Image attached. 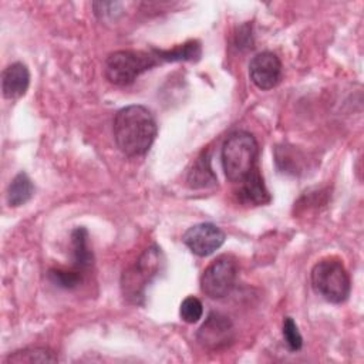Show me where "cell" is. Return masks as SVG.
<instances>
[{
  "label": "cell",
  "instance_id": "8",
  "mask_svg": "<svg viewBox=\"0 0 364 364\" xmlns=\"http://www.w3.org/2000/svg\"><path fill=\"white\" fill-rule=\"evenodd\" d=\"M225 232L209 222L191 226L182 236L185 246L196 256L205 257L218 250L225 242Z\"/></svg>",
  "mask_w": 364,
  "mask_h": 364
},
{
  "label": "cell",
  "instance_id": "6",
  "mask_svg": "<svg viewBox=\"0 0 364 364\" xmlns=\"http://www.w3.org/2000/svg\"><path fill=\"white\" fill-rule=\"evenodd\" d=\"M237 279V263L232 256L216 257L200 276V290L210 299H222L235 287Z\"/></svg>",
  "mask_w": 364,
  "mask_h": 364
},
{
  "label": "cell",
  "instance_id": "13",
  "mask_svg": "<svg viewBox=\"0 0 364 364\" xmlns=\"http://www.w3.org/2000/svg\"><path fill=\"white\" fill-rule=\"evenodd\" d=\"M33 195H34V186L26 172H18L10 182L6 192L7 203L13 208L27 203L33 198Z\"/></svg>",
  "mask_w": 364,
  "mask_h": 364
},
{
  "label": "cell",
  "instance_id": "2",
  "mask_svg": "<svg viewBox=\"0 0 364 364\" xmlns=\"http://www.w3.org/2000/svg\"><path fill=\"white\" fill-rule=\"evenodd\" d=\"M259 144L247 131H235L225 139L220 151V161L225 176L235 183L243 181L256 166Z\"/></svg>",
  "mask_w": 364,
  "mask_h": 364
},
{
  "label": "cell",
  "instance_id": "7",
  "mask_svg": "<svg viewBox=\"0 0 364 364\" xmlns=\"http://www.w3.org/2000/svg\"><path fill=\"white\" fill-rule=\"evenodd\" d=\"M199 344L210 351L225 350L235 341V327L230 318L222 313L212 311L196 333Z\"/></svg>",
  "mask_w": 364,
  "mask_h": 364
},
{
  "label": "cell",
  "instance_id": "17",
  "mask_svg": "<svg viewBox=\"0 0 364 364\" xmlns=\"http://www.w3.org/2000/svg\"><path fill=\"white\" fill-rule=\"evenodd\" d=\"M48 279L53 284L57 287L65 289V290H73L80 286L82 282V273L77 269L74 270H64V269H50L48 270Z\"/></svg>",
  "mask_w": 364,
  "mask_h": 364
},
{
  "label": "cell",
  "instance_id": "16",
  "mask_svg": "<svg viewBox=\"0 0 364 364\" xmlns=\"http://www.w3.org/2000/svg\"><path fill=\"white\" fill-rule=\"evenodd\" d=\"M216 176L210 168V161L208 154H202L193 164L188 175V183L192 188H206L209 185H216Z\"/></svg>",
  "mask_w": 364,
  "mask_h": 364
},
{
  "label": "cell",
  "instance_id": "5",
  "mask_svg": "<svg viewBox=\"0 0 364 364\" xmlns=\"http://www.w3.org/2000/svg\"><path fill=\"white\" fill-rule=\"evenodd\" d=\"M158 247L146 249L138 262L122 273L121 287L124 296L132 303H138L144 297V291L151 279L156 274L159 269V255Z\"/></svg>",
  "mask_w": 364,
  "mask_h": 364
},
{
  "label": "cell",
  "instance_id": "18",
  "mask_svg": "<svg viewBox=\"0 0 364 364\" xmlns=\"http://www.w3.org/2000/svg\"><path fill=\"white\" fill-rule=\"evenodd\" d=\"M202 314H203V306L198 297L188 296L186 299H183L179 307V316L185 323H189V324L196 323L202 317Z\"/></svg>",
  "mask_w": 364,
  "mask_h": 364
},
{
  "label": "cell",
  "instance_id": "19",
  "mask_svg": "<svg viewBox=\"0 0 364 364\" xmlns=\"http://www.w3.org/2000/svg\"><path fill=\"white\" fill-rule=\"evenodd\" d=\"M282 334L284 338V343L290 351H299L303 347V337L297 328V324L291 317H284Z\"/></svg>",
  "mask_w": 364,
  "mask_h": 364
},
{
  "label": "cell",
  "instance_id": "1",
  "mask_svg": "<svg viewBox=\"0 0 364 364\" xmlns=\"http://www.w3.org/2000/svg\"><path fill=\"white\" fill-rule=\"evenodd\" d=\"M114 139L118 149L127 156L145 155L152 146L158 125L154 114L144 105H128L121 108L112 124Z\"/></svg>",
  "mask_w": 364,
  "mask_h": 364
},
{
  "label": "cell",
  "instance_id": "9",
  "mask_svg": "<svg viewBox=\"0 0 364 364\" xmlns=\"http://www.w3.org/2000/svg\"><path fill=\"white\" fill-rule=\"evenodd\" d=\"M283 75L282 61L272 51L257 53L249 63V77L259 90L274 88Z\"/></svg>",
  "mask_w": 364,
  "mask_h": 364
},
{
  "label": "cell",
  "instance_id": "12",
  "mask_svg": "<svg viewBox=\"0 0 364 364\" xmlns=\"http://www.w3.org/2000/svg\"><path fill=\"white\" fill-rule=\"evenodd\" d=\"M71 245L74 269L80 272L90 269L94 263V255L88 245V232L85 228L80 226L71 232Z\"/></svg>",
  "mask_w": 364,
  "mask_h": 364
},
{
  "label": "cell",
  "instance_id": "10",
  "mask_svg": "<svg viewBox=\"0 0 364 364\" xmlns=\"http://www.w3.org/2000/svg\"><path fill=\"white\" fill-rule=\"evenodd\" d=\"M30 85V71L24 63H13L3 70L1 91L3 97L16 100L23 97Z\"/></svg>",
  "mask_w": 364,
  "mask_h": 364
},
{
  "label": "cell",
  "instance_id": "14",
  "mask_svg": "<svg viewBox=\"0 0 364 364\" xmlns=\"http://www.w3.org/2000/svg\"><path fill=\"white\" fill-rule=\"evenodd\" d=\"M158 61H196L200 54V43L196 40H189L172 50H152Z\"/></svg>",
  "mask_w": 364,
  "mask_h": 364
},
{
  "label": "cell",
  "instance_id": "3",
  "mask_svg": "<svg viewBox=\"0 0 364 364\" xmlns=\"http://www.w3.org/2000/svg\"><path fill=\"white\" fill-rule=\"evenodd\" d=\"M310 279L314 291L330 303L340 304L350 296L351 280L338 259L327 257L317 262L311 269Z\"/></svg>",
  "mask_w": 364,
  "mask_h": 364
},
{
  "label": "cell",
  "instance_id": "4",
  "mask_svg": "<svg viewBox=\"0 0 364 364\" xmlns=\"http://www.w3.org/2000/svg\"><path fill=\"white\" fill-rule=\"evenodd\" d=\"M154 53L118 50L111 53L104 63V75L114 85H129L142 73L151 70L158 64Z\"/></svg>",
  "mask_w": 364,
  "mask_h": 364
},
{
  "label": "cell",
  "instance_id": "15",
  "mask_svg": "<svg viewBox=\"0 0 364 364\" xmlns=\"http://www.w3.org/2000/svg\"><path fill=\"white\" fill-rule=\"evenodd\" d=\"M58 358L53 350L47 347H28L17 350L6 358V363L33 364V363H55Z\"/></svg>",
  "mask_w": 364,
  "mask_h": 364
},
{
  "label": "cell",
  "instance_id": "11",
  "mask_svg": "<svg viewBox=\"0 0 364 364\" xmlns=\"http://www.w3.org/2000/svg\"><path fill=\"white\" fill-rule=\"evenodd\" d=\"M236 193L239 200L246 205H264L270 200L269 191L266 189L257 166L239 182V189Z\"/></svg>",
  "mask_w": 364,
  "mask_h": 364
}]
</instances>
